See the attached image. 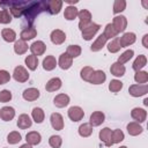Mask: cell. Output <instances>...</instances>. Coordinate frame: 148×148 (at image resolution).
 Here are the masks:
<instances>
[{
  "label": "cell",
  "mask_w": 148,
  "mask_h": 148,
  "mask_svg": "<svg viewBox=\"0 0 148 148\" xmlns=\"http://www.w3.org/2000/svg\"><path fill=\"white\" fill-rule=\"evenodd\" d=\"M47 8V1H38V2H28L25 8H24V12H23V15L25 17V20L28 21V23H32L35 17L43 10H46Z\"/></svg>",
  "instance_id": "6da1fadb"
},
{
  "label": "cell",
  "mask_w": 148,
  "mask_h": 148,
  "mask_svg": "<svg viewBox=\"0 0 148 148\" xmlns=\"http://www.w3.org/2000/svg\"><path fill=\"white\" fill-rule=\"evenodd\" d=\"M99 28H101L99 24L94 23V22H90L87 27H84V28L81 30V31H82V37H83V39H86V40L92 39V37L96 35V32L99 30Z\"/></svg>",
  "instance_id": "7a4b0ae2"
},
{
  "label": "cell",
  "mask_w": 148,
  "mask_h": 148,
  "mask_svg": "<svg viewBox=\"0 0 148 148\" xmlns=\"http://www.w3.org/2000/svg\"><path fill=\"white\" fill-rule=\"evenodd\" d=\"M128 92L133 97H140L148 92V86L145 84H132L128 88Z\"/></svg>",
  "instance_id": "3957f363"
},
{
  "label": "cell",
  "mask_w": 148,
  "mask_h": 148,
  "mask_svg": "<svg viewBox=\"0 0 148 148\" xmlns=\"http://www.w3.org/2000/svg\"><path fill=\"white\" fill-rule=\"evenodd\" d=\"M13 77H14V80L17 81V82H25V81H28V79H29V73H28V71H27L23 66H17V67H15V69H14Z\"/></svg>",
  "instance_id": "277c9868"
},
{
  "label": "cell",
  "mask_w": 148,
  "mask_h": 148,
  "mask_svg": "<svg viewBox=\"0 0 148 148\" xmlns=\"http://www.w3.org/2000/svg\"><path fill=\"white\" fill-rule=\"evenodd\" d=\"M77 17L80 18V22H79V29L80 30H82L84 27H87L91 22V14L87 9H82L81 12H79Z\"/></svg>",
  "instance_id": "5b68a950"
},
{
  "label": "cell",
  "mask_w": 148,
  "mask_h": 148,
  "mask_svg": "<svg viewBox=\"0 0 148 148\" xmlns=\"http://www.w3.org/2000/svg\"><path fill=\"white\" fill-rule=\"evenodd\" d=\"M112 25L114 27V29L119 32H123L126 27H127V20L125 16L123 15H119V16H114L113 17V21H112Z\"/></svg>",
  "instance_id": "8992f818"
},
{
  "label": "cell",
  "mask_w": 148,
  "mask_h": 148,
  "mask_svg": "<svg viewBox=\"0 0 148 148\" xmlns=\"http://www.w3.org/2000/svg\"><path fill=\"white\" fill-rule=\"evenodd\" d=\"M84 112L80 106H71L68 109V117L72 121H79L83 118Z\"/></svg>",
  "instance_id": "52a82bcc"
},
{
  "label": "cell",
  "mask_w": 148,
  "mask_h": 148,
  "mask_svg": "<svg viewBox=\"0 0 148 148\" xmlns=\"http://www.w3.org/2000/svg\"><path fill=\"white\" fill-rule=\"evenodd\" d=\"M50 38H51V42L53 44L60 45V44H62L66 40V34L62 30H60V29H56V30H53L51 32Z\"/></svg>",
  "instance_id": "ba28073f"
},
{
  "label": "cell",
  "mask_w": 148,
  "mask_h": 148,
  "mask_svg": "<svg viewBox=\"0 0 148 148\" xmlns=\"http://www.w3.org/2000/svg\"><path fill=\"white\" fill-rule=\"evenodd\" d=\"M50 121H51V125L54 130L57 131H61L64 128V118L60 113H52L51 117H50Z\"/></svg>",
  "instance_id": "9c48e42d"
},
{
  "label": "cell",
  "mask_w": 148,
  "mask_h": 148,
  "mask_svg": "<svg viewBox=\"0 0 148 148\" xmlns=\"http://www.w3.org/2000/svg\"><path fill=\"white\" fill-rule=\"evenodd\" d=\"M30 51L34 56H42L44 54V52L46 51V45L44 44V42L42 40H37V42H34L31 45H30Z\"/></svg>",
  "instance_id": "30bf717a"
},
{
  "label": "cell",
  "mask_w": 148,
  "mask_h": 148,
  "mask_svg": "<svg viewBox=\"0 0 148 148\" xmlns=\"http://www.w3.org/2000/svg\"><path fill=\"white\" fill-rule=\"evenodd\" d=\"M105 80H106L105 73L103 71L98 69V71H94L92 75L89 79V83H92V84H102Z\"/></svg>",
  "instance_id": "8fae6325"
},
{
  "label": "cell",
  "mask_w": 148,
  "mask_h": 148,
  "mask_svg": "<svg viewBox=\"0 0 148 148\" xmlns=\"http://www.w3.org/2000/svg\"><path fill=\"white\" fill-rule=\"evenodd\" d=\"M131 116L134 120H136V123H143L147 118V111L141 108H134L131 111Z\"/></svg>",
  "instance_id": "7c38bea8"
},
{
  "label": "cell",
  "mask_w": 148,
  "mask_h": 148,
  "mask_svg": "<svg viewBox=\"0 0 148 148\" xmlns=\"http://www.w3.org/2000/svg\"><path fill=\"white\" fill-rule=\"evenodd\" d=\"M135 39H136V37H135V34H134V32H125V34L119 38L120 46H121V47L130 46V45H132V44L135 42Z\"/></svg>",
  "instance_id": "4fadbf2b"
},
{
  "label": "cell",
  "mask_w": 148,
  "mask_h": 148,
  "mask_svg": "<svg viewBox=\"0 0 148 148\" xmlns=\"http://www.w3.org/2000/svg\"><path fill=\"white\" fill-rule=\"evenodd\" d=\"M22 97L28 101V102H32V101H36L38 97H39V90L37 88H28L23 91L22 94Z\"/></svg>",
  "instance_id": "5bb4252c"
},
{
  "label": "cell",
  "mask_w": 148,
  "mask_h": 148,
  "mask_svg": "<svg viewBox=\"0 0 148 148\" xmlns=\"http://www.w3.org/2000/svg\"><path fill=\"white\" fill-rule=\"evenodd\" d=\"M105 119V116L102 111H95L90 114V120H89V124L94 127V126H99Z\"/></svg>",
  "instance_id": "9a60e30c"
},
{
  "label": "cell",
  "mask_w": 148,
  "mask_h": 148,
  "mask_svg": "<svg viewBox=\"0 0 148 148\" xmlns=\"http://www.w3.org/2000/svg\"><path fill=\"white\" fill-rule=\"evenodd\" d=\"M111 135H112V131L109 127H104L103 130L99 131V140L104 142L106 147H111Z\"/></svg>",
  "instance_id": "2e32d148"
},
{
  "label": "cell",
  "mask_w": 148,
  "mask_h": 148,
  "mask_svg": "<svg viewBox=\"0 0 148 148\" xmlns=\"http://www.w3.org/2000/svg\"><path fill=\"white\" fill-rule=\"evenodd\" d=\"M15 117V110L12 106H3L0 110V118L5 121H10Z\"/></svg>",
  "instance_id": "e0dca14e"
},
{
  "label": "cell",
  "mask_w": 148,
  "mask_h": 148,
  "mask_svg": "<svg viewBox=\"0 0 148 148\" xmlns=\"http://www.w3.org/2000/svg\"><path fill=\"white\" fill-rule=\"evenodd\" d=\"M36 35H37V30H36L34 27H27V28H24V29L21 31L20 37H21L22 40L25 42V40L32 39L34 37H36Z\"/></svg>",
  "instance_id": "ac0fdd59"
},
{
  "label": "cell",
  "mask_w": 148,
  "mask_h": 148,
  "mask_svg": "<svg viewBox=\"0 0 148 148\" xmlns=\"http://www.w3.org/2000/svg\"><path fill=\"white\" fill-rule=\"evenodd\" d=\"M61 7H62V1L61 0H51V1H47V10L52 15L59 14Z\"/></svg>",
  "instance_id": "d6986e66"
},
{
  "label": "cell",
  "mask_w": 148,
  "mask_h": 148,
  "mask_svg": "<svg viewBox=\"0 0 148 148\" xmlns=\"http://www.w3.org/2000/svg\"><path fill=\"white\" fill-rule=\"evenodd\" d=\"M31 125H32V120L30 119V117L28 114L22 113L21 116H18V119H17V127L18 128L25 130V128H29Z\"/></svg>",
  "instance_id": "ffe728a7"
},
{
  "label": "cell",
  "mask_w": 148,
  "mask_h": 148,
  "mask_svg": "<svg viewBox=\"0 0 148 148\" xmlns=\"http://www.w3.org/2000/svg\"><path fill=\"white\" fill-rule=\"evenodd\" d=\"M58 64H59V66H60L61 69H68L72 66V64H73V58L69 57L67 53H62L59 57Z\"/></svg>",
  "instance_id": "44dd1931"
},
{
  "label": "cell",
  "mask_w": 148,
  "mask_h": 148,
  "mask_svg": "<svg viewBox=\"0 0 148 148\" xmlns=\"http://www.w3.org/2000/svg\"><path fill=\"white\" fill-rule=\"evenodd\" d=\"M61 88V80L59 77H52L47 81V83L45 84V89L46 91H56L58 89Z\"/></svg>",
  "instance_id": "7402d4cb"
},
{
  "label": "cell",
  "mask_w": 148,
  "mask_h": 148,
  "mask_svg": "<svg viewBox=\"0 0 148 148\" xmlns=\"http://www.w3.org/2000/svg\"><path fill=\"white\" fill-rule=\"evenodd\" d=\"M53 103H54V105L57 108H65L69 103V96L66 95V94H59V95H57L54 97Z\"/></svg>",
  "instance_id": "603a6c76"
},
{
  "label": "cell",
  "mask_w": 148,
  "mask_h": 148,
  "mask_svg": "<svg viewBox=\"0 0 148 148\" xmlns=\"http://www.w3.org/2000/svg\"><path fill=\"white\" fill-rule=\"evenodd\" d=\"M25 140H27V143H29L30 146H36L42 141V136L38 132L32 131L25 135Z\"/></svg>",
  "instance_id": "cb8c5ba5"
},
{
  "label": "cell",
  "mask_w": 148,
  "mask_h": 148,
  "mask_svg": "<svg viewBox=\"0 0 148 148\" xmlns=\"http://www.w3.org/2000/svg\"><path fill=\"white\" fill-rule=\"evenodd\" d=\"M106 40H108V38L102 34V35H99L98 37H97V39L91 44V46H90V50L92 51V52H97V51H99V50H102V47L106 44Z\"/></svg>",
  "instance_id": "d4e9b609"
},
{
  "label": "cell",
  "mask_w": 148,
  "mask_h": 148,
  "mask_svg": "<svg viewBox=\"0 0 148 148\" xmlns=\"http://www.w3.org/2000/svg\"><path fill=\"white\" fill-rule=\"evenodd\" d=\"M125 71H126V69H125V66L121 65V64H119L118 61H117V62H113V64L111 65V67H110L111 74L114 75V76H117V77L123 76V75L125 74Z\"/></svg>",
  "instance_id": "484cf974"
},
{
  "label": "cell",
  "mask_w": 148,
  "mask_h": 148,
  "mask_svg": "<svg viewBox=\"0 0 148 148\" xmlns=\"http://www.w3.org/2000/svg\"><path fill=\"white\" fill-rule=\"evenodd\" d=\"M142 131H143V128H142V127L139 125V123H136V121H132V123H130V124L127 125V132H128V134L132 135V136H136V135L141 134Z\"/></svg>",
  "instance_id": "4316f807"
},
{
  "label": "cell",
  "mask_w": 148,
  "mask_h": 148,
  "mask_svg": "<svg viewBox=\"0 0 148 148\" xmlns=\"http://www.w3.org/2000/svg\"><path fill=\"white\" fill-rule=\"evenodd\" d=\"M147 64V58L145 54H140L139 57H136V59L134 60L133 65H132V68L135 71V72H139L141 71L142 67H145Z\"/></svg>",
  "instance_id": "83f0119b"
},
{
  "label": "cell",
  "mask_w": 148,
  "mask_h": 148,
  "mask_svg": "<svg viewBox=\"0 0 148 148\" xmlns=\"http://www.w3.org/2000/svg\"><path fill=\"white\" fill-rule=\"evenodd\" d=\"M56 66H57V60L53 56H47L43 60V68L45 71H52L56 68Z\"/></svg>",
  "instance_id": "f1b7e54d"
},
{
  "label": "cell",
  "mask_w": 148,
  "mask_h": 148,
  "mask_svg": "<svg viewBox=\"0 0 148 148\" xmlns=\"http://www.w3.org/2000/svg\"><path fill=\"white\" fill-rule=\"evenodd\" d=\"M31 116H32V119L35 120V123H37V124H42L45 118V113H44L43 109H40V108H34Z\"/></svg>",
  "instance_id": "f546056e"
},
{
  "label": "cell",
  "mask_w": 148,
  "mask_h": 148,
  "mask_svg": "<svg viewBox=\"0 0 148 148\" xmlns=\"http://www.w3.org/2000/svg\"><path fill=\"white\" fill-rule=\"evenodd\" d=\"M92 126L89 123H83L82 125H80L79 127V134L83 138H88L92 134Z\"/></svg>",
  "instance_id": "4dcf8cb0"
},
{
  "label": "cell",
  "mask_w": 148,
  "mask_h": 148,
  "mask_svg": "<svg viewBox=\"0 0 148 148\" xmlns=\"http://www.w3.org/2000/svg\"><path fill=\"white\" fill-rule=\"evenodd\" d=\"M77 14H79V12H77V8H76L75 6H67V7L65 8L64 16H65L66 20L72 21V20H74V18L77 16Z\"/></svg>",
  "instance_id": "1f68e13d"
},
{
  "label": "cell",
  "mask_w": 148,
  "mask_h": 148,
  "mask_svg": "<svg viewBox=\"0 0 148 148\" xmlns=\"http://www.w3.org/2000/svg\"><path fill=\"white\" fill-rule=\"evenodd\" d=\"M14 51H15L16 54H24L28 51V44L24 40L18 39L14 44Z\"/></svg>",
  "instance_id": "d6a6232c"
},
{
  "label": "cell",
  "mask_w": 148,
  "mask_h": 148,
  "mask_svg": "<svg viewBox=\"0 0 148 148\" xmlns=\"http://www.w3.org/2000/svg\"><path fill=\"white\" fill-rule=\"evenodd\" d=\"M1 36H2V38H3L6 42H8V43L14 42L15 38H16V34H15V31H14L13 29H8V28L2 29V31H1Z\"/></svg>",
  "instance_id": "836d02e7"
},
{
  "label": "cell",
  "mask_w": 148,
  "mask_h": 148,
  "mask_svg": "<svg viewBox=\"0 0 148 148\" xmlns=\"http://www.w3.org/2000/svg\"><path fill=\"white\" fill-rule=\"evenodd\" d=\"M103 35L108 38V39H111V38H114V37H117V35H118V31L114 29V27L112 25V23H108L106 25H105V29H104V32H103Z\"/></svg>",
  "instance_id": "e575fe53"
},
{
  "label": "cell",
  "mask_w": 148,
  "mask_h": 148,
  "mask_svg": "<svg viewBox=\"0 0 148 148\" xmlns=\"http://www.w3.org/2000/svg\"><path fill=\"white\" fill-rule=\"evenodd\" d=\"M125 139V135L123 133L121 130H114L112 131V135H111V146L114 143H119Z\"/></svg>",
  "instance_id": "d590c367"
},
{
  "label": "cell",
  "mask_w": 148,
  "mask_h": 148,
  "mask_svg": "<svg viewBox=\"0 0 148 148\" xmlns=\"http://www.w3.org/2000/svg\"><path fill=\"white\" fill-rule=\"evenodd\" d=\"M25 65L28 66V68L30 69V71H35L36 68H37V65H38V59H37V57L36 56H34V54H30V56H28L27 58H25Z\"/></svg>",
  "instance_id": "8d00e7d4"
},
{
  "label": "cell",
  "mask_w": 148,
  "mask_h": 148,
  "mask_svg": "<svg viewBox=\"0 0 148 148\" xmlns=\"http://www.w3.org/2000/svg\"><path fill=\"white\" fill-rule=\"evenodd\" d=\"M134 80L138 84H145L148 81V73L145 71H139L134 74Z\"/></svg>",
  "instance_id": "74e56055"
},
{
  "label": "cell",
  "mask_w": 148,
  "mask_h": 148,
  "mask_svg": "<svg viewBox=\"0 0 148 148\" xmlns=\"http://www.w3.org/2000/svg\"><path fill=\"white\" fill-rule=\"evenodd\" d=\"M120 42H119V37H114L109 44H108V50H109V52H111V53H116V52H118L119 50H120Z\"/></svg>",
  "instance_id": "f35d334b"
},
{
  "label": "cell",
  "mask_w": 148,
  "mask_h": 148,
  "mask_svg": "<svg viewBox=\"0 0 148 148\" xmlns=\"http://www.w3.org/2000/svg\"><path fill=\"white\" fill-rule=\"evenodd\" d=\"M123 89V82L119 81V80H111L110 83H109V90L111 92H118Z\"/></svg>",
  "instance_id": "ab89813d"
},
{
  "label": "cell",
  "mask_w": 148,
  "mask_h": 148,
  "mask_svg": "<svg viewBox=\"0 0 148 148\" xmlns=\"http://www.w3.org/2000/svg\"><path fill=\"white\" fill-rule=\"evenodd\" d=\"M66 53L72 58H76V57H79L81 54V47L79 45H69L67 47Z\"/></svg>",
  "instance_id": "60d3db41"
},
{
  "label": "cell",
  "mask_w": 148,
  "mask_h": 148,
  "mask_svg": "<svg viewBox=\"0 0 148 148\" xmlns=\"http://www.w3.org/2000/svg\"><path fill=\"white\" fill-rule=\"evenodd\" d=\"M133 56H134V51H133V50H126L125 52H123V53L119 56V58H118V62L123 65V64L127 62Z\"/></svg>",
  "instance_id": "b9f144b4"
},
{
  "label": "cell",
  "mask_w": 148,
  "mask_h": 148,
  "mask_svg": "<svg viewBox=\"0 0 148 148\" xmlns=\"http://www.w3.org/2000/svg\"><path fill=\"white\" fill-rule=\"evenodd\" d=\"M21 140H22V136H21V134H20L18 132H16V131L10 132V133L8 134V136H7V141H8V143H10V145H15V143L20 142Z\"/></svg>",
  "instance_id": "7bdbcfd3"
},
{
  "label": "cell",
  "mask_w": 148,
  "mask_h": 148,
  "mask_svg": "<svg viewBox=\"0 0 148 148\" xmlns=\"http://www.w3.org/2000/svg\"><path fill=\"white\" fill-rule=\"evenodd\" d=\"M92 73H94V68H91V67H89V66H86V67H83V68L81 69L80 75H81V79H82L83 81L89 82V79H90V76L92 75Z\"/></svg>",
  "instance_id": "ee69618b"
},
{
  "label": "cell",
  "mask_w": 148,
  "mask_h": 148,
  "mask_svg": "<svg viewBox=\"0 0 148 148\" xmlns=\"http://www.w3.org/2000/svg\"><path fill=\"white\" fill-rule=\"evenodd\" d=\"M49 143L52 148H60V146L62 143V139L59 135H51L49 139Z\"/></svg>",
  "instance_id": "f6af8a7d"
},
{
  "label": "cell",
  "mask_w": 148,
  "mask_h": 148,
  "mask_svg": "<svg viewBox=\"0 0 148 148\" xmlns=\"http://www.w3.org/2000/svg\"><path fill=\"white\" fill-rule=\"evenodd\" d=\"M126 8V1L125 0H116L113 3V13L118 14L120 12H123Z\"/></svg>",
  "instance_id": "bcb514c9"
},
{
  "label": "cell",
  "mask_w": 148,
  "mask_h": 148,
  "mask_svg": "<svg viewBox=\"0 0 148 148\" xmlns=\"http://www.w3.org/2000/svg\"><path fill=\"white\" fill-rule=\"evenodd\" d=\"M10 21H12V16H10L8 9L7 8L1 9V23L7 24V23H10Z\"/></svg>",
  "instance_id": "7dc6e473"
},
{
  "label": "cell",
  "mask_w": 148,
  "mask_h": 148,
  "mask_svg": "<svg viewBox=\"0 0 148 148\" xmlns=\"http://www.w3.org/2000/svg\"><path fill=\"white\" fill-rule=\"evenodd\" d=\"M12 99V92L7 89L5 90H1L0 91V102L1 103H6V102H9Z\"/></svg>",
  "instance_id": "c3c4849f"
},
{
  "label": "cell",
  "mask_w": 148,
  "mask_h": 148,
  "mask_svg": "<svg viewBox=\"0 0 148 148\" xmlns=\"http://www.w3.org/2000/svg\"><path fill=\"white\" fill-rule=\"evenodd\" d=\"M9 80H10V74L7 71L0 69V84H5L9 82Z\"/></svg>",
  "instance_id": "681fc988"
},
{
  "label": "cell",
  "mask_w": 148,
  "mask_h": 148,
  "mask_svg": "<svg viewBox=\"0 0 148 148\" xmlns=\"http://www.w3.org/2000/svg\"><path fill=\"white\" fill-rule=\"evenodd\" d=\"M147 39H148V35L146 34V35L143 36V38H142V44H143V46H145L146 49H148V43H147Z\"/></svg>",
  "instance_id": "f907efd6"
},
{
  "label": "cell",
  "mask_w": 148,
  "mask_h": 148,
  "mask_svg": "<svg viewBox=\"0 0 148 148\" xmlns=\"http://www.w3.org/2000/svg\"><path fill=\"white\" fill-rule=\"evenodd\" d=\"M20 148H32V147H31L29 143H24V145H22Z\"/></svg>",
  "instance_id": "816d5d0a"
},
{
  "label": "cell",
  "mask_w": 148,
  "mask_h": 148,
  "mask_svg": "<svg viewBox=\"0 0 148 148\" xmlns=\"http://www.w3.org/2000/svg\"><path fill=\"white\" fill-rule=\"evenodd\" d=\"M143 104L147 106L148 105V98H145V101H143Z\"/></svg>",
  "instance_id": "f5cc1de1"
},
{
  "label": "cell",
  "mask_w": 148,
  "mask_h": 148,
  "mask_svg": "<svg viewBox=\"0 0 148 148\" xmlns=\"http://www.w3.org/2000/svg\"><path fill=\"white\" fill-rule=\"evenodd\" d=\"M0 23H1V10H0Z\"/></svg>",
  "instance_id": "db71d44e"
},
{
  "label": "cell",
  "mask_w": 148,
  "mask_h": 148,
  "mask_svg": "<svg viewBox=\"0 0 148 148\" xmlns=\"http://www.w3.org/2000/svg\"><path fill=\"white\" fill-rule=\"evenodd\" d=\"M119 148H127L126 146H121V147H119Z\"/></svg>",
  "instance_id": "11a10c76"
}]
</instances>
